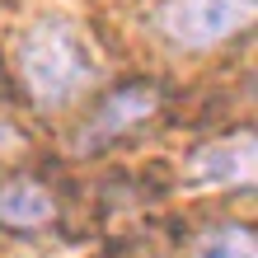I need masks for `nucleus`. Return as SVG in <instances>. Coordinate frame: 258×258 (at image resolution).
Here are the masks:
<instances>
[{"label": "nucleus", "instance_id": "4", "mask_svg": "<svg viewBox=\"0 0 258 258\" xmlns=\"http://www.w3.org/2000/svg\"><path fill=\"white\" fill-rule=\"evenodd\" d=\"M258 169V141L253 132H230L197 146L188 155V174L207 188H249Z\"/></svg>", "mask_w": 258, "mask_h": 258}, {"label": "nucleus", "instance_id": "3", "mask_svg": "<svg viewBox=\"0 0 258 258\" xmlns=\"http://www.w3.org/2000/svg\"><path fill=\"white\" fill-rule=\"evenodd\" d=\"M160 103H164V89L155 80H127V85H117V89H108V94L99 99V108L85 117L75 146H80V150H103V146L122 141V136H132L141 122H150V117L160 113Z\"/></svg>", "mask_w": 258, "mask_h": 258}, {"label": "nucleus", "instance_id": "6", "mask_svg": "<svg viewBox=\"0 0 258 258\" xmlns=\"http://www.w3.org/2000/svg\"><path fill=\"white\" fill-rule=\"evenodd\" d=\"M188 258H258V239L244 221H216L188 244Z\"/></svg>", "mask_w": 258, "mask_h": 258}, {"label": "nucleus", "instance_id": "5", "mask_svg": "<svg viewBox=\"0 0 258 258\" xmlns=\"http://www.w3.org/2000/svg\"><path fill=\"white\" fill-rule=\"evenodd\" d=\"M61 221V202L42 178L0 183V230L5 235H42Z\"/></svg>", "mask_w": 258, "mask_h": 258}, {"label": "nucleus", "instance_id": "1", "mask_svg": "<svg viewBox=\"0 0 258 258\" xmlns=\"http://www.w3.org/2000/svg\"><path fill=\"white\" fill-rule=\"evenodd\" d=\"M14 66L28 89V99L42 108H61L85 85L94 80V56H89L80 28L66 19H33L24 28L19 47H14Z\"/></svg>", "mask_w": 258, "mask_h": 258}, {"label": "nucleus", "instance_id": "2", "mask_svg": "<svg viewBox=\"0 0 258 258\" xmlns=\"http://www.w3.org/2000/svg\"><path fill=\"white\" fill-rule=\"evenodd\" d=\"M253 0H164L155 10L160 33L174 47H216V42L235 38L239 28H249Z\"/></svg>", "mask_w": 258, "mask_h": 258}, {"label": "nucleus", "instance_id": "7", "mask_svg": "<svg viewBox=\"0 0 258 258\" xmlns=\"http://www.w3.org/2000/svg\"><path fill=\"white\" fill-rule=\"evenodd\" d=\"M24 146V136H19V127L14 122H5V117H0V155H10V150H19Z\"/></svg>", "mask_w": 258, "mask_h": 258}]
</instances>
